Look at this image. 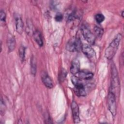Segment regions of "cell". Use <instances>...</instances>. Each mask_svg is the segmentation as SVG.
Wrapping results in <instances>:
<instances>
[{
    "mask_svg": "<svg viewBox=\"0 0 124 124\" xmlns=\"http://www.w3.org/2000/svg\"><path fill=\"white\" fill-rule=\"evenodd\" d=\"M122 36L121 33L118 34L106 48L105 55L107 59L111 60L115 55L121 40Z\"/></svg>",
    "mask_w": 124,
    "mask_h": 124,
    "instance_id": "obj_1",
    "label": "cell"
},
{
    "mask_svg": "<svg viewBox=\"0 0 124 124\" xmlns=\"http://www.w3.org/2000/svg\"><path fill=\"white\" fill-rule=\"evenodd\" d=\"M71 80L74 85V91L75 94L78 96H85L86 95L85 88L81 79L75 76H72Z\"/></svg>",
    "mask_w": 124,
    "mask_h": 124,
    "instance_id": "obj_2",
    "label": "cell"
},
{
    "mask_svg": "<svg viewBox=\"0 0 124 124\" xmlns=\"http://www.w3.org/2000/svg\"><path fill=\"white\" fill-rule=\"evenodd\" d=\"M111 89L112 93H118L120 90V80L117 68L114 63L111 65Z\"/></svg>",
    "mask_w": 124,
    "mask_h": 124,
    "instance_id": "obj_3",
    "label": "cell"
},
{
    "mask_svg": "<svg viewBox=\"0 0 124 124\" xmlns=\"http://www.w3.org/2000/svg\"><path fill=\"white\" fill-rule=\"evenodd\" d=\"M82 44L79 38L73 37L70 39L66 45V49L70 52L79 51L81 49Z\"/></svg>",
    "mask_w": 124,
    "mask_h": 124,
    "instance_id": "obj_4",
    "label": "cell"
},
{
    "mask_svg": "<svg viewBox=\"0 0 124 124\" xmlns=\"http://www.w3.org/2000/svg\"><path fill=\"white\" fill-rule=\"evenodd\" d=\"M115 94L110 91L108 94V109L111 113V115L115 117L116 114L117 108H116V103Z\"/></svg>",
    "mask_w": 124,
    "mask_h": 124,
    "instance_id": "obj_5",
    "label": "cell"
},
{
    "mask_svg": "<svg viewBox=\"0 0 124 124\" xmlns=\"http://www.w3.org/2000/svg\"><path fill=\"white\" fill-rule=\"evenodd\" d=\"M81 31L84 39L91 45H93L95 41V35L85 25H82L81 27Z\"/></svg>",
    "mask_w": 124,
    "mask_h": 124,
    "instance_id": "obj_6",
    "label": "cell"
},
{
    "mask_svg": "<svg viewBox=\"0 0 124 124\" xmlns=\"http://www.w3.org/2000/svg\"><path fill=\"white\" fill-rule=\"evenodd\" d=\"M81 50L82 52L90 59L95 58L96 53L93 48L90 45L87 44H84L82 45Z\"/></svg>",
    "mask_w": 124,
    "mask_h": 124,
    "instance_id": "obj_7",
    "label": "cell"
},
{
    "mask_svg": "<svg viewBox=\"0 0 124 124\" xmlns=\"http://www.w3.org/2000/svg\"><path fill=\"white\" fill-rule=\"evenodd\" d=\"M71 109L73 117V121L74 123L78 124L80 122L79 108L77 103L73 101L71 104Z\"/></svg>",
    "mask_w": 124,
    "mask_h": 124,
    "instance_id": "obj_8",
    "label": "cell"
},
{
    "mask_svg": "<svg viewBox=\"0 0 124 124\" xmlns=\"http://www.w3.org/2000/svg\"><path fill=\"white\" fill-rule=\"evenodd\" d=\"M16 31L19 34H21L23 31L24 24L21 16L19 14H15V16Z\"/></svg>",
    "mask_w": 124,
    "mask_h": 124,
    "instance_id": "obj_9",
    "label": "cell"
},
{
    "mask_svg": "<svg viewBox=\"0 0 124 124\" xmlns=\"http://www.w3.org/2000/svg\"><path fill=\"white\" fill-rule=\"evenodd\" d=\"M41 78L44 85L48 88L51 89L53 87L54 84L52 80L48 76L47 73L44 72L42 74Z\"/></svg>",
    "mask_w": 124,
    "mask_h": 124,
    "instance_id": "obj_10",
    "label": "cell"
},
{
    "mask_svg": "<svg viewBox=\"0 0 124 124\" xmlns=\"http://www.w3.org/2000/svg\"><path fill=\"white\" fill-rule=\"evenodd\" d=\"M80 63L79 60L78 59H74L71 62L70 72L74 75L78 74L80 71Z\"/></svg>",
    "mask_w": 124,
    "mask_h": 124,
    "instance_id": "obj_11",
    "label": "cell"
},
{
    "mask_svg": "<svg viewBox=\"0 0 124 124\" xmlns=\"http://www.w3.org/2000/svg\"><path fill=\"white\" fill-rule=\"evenodd\" d=\"M78 74V78L81 79L89 80L92 78L93 77V74L87 70H82L79 71Z\"/></svg>",
    "mask_w": 124,
    "mask_h": 124,
    "instance_id": "obj_12",
    "label": "cell"
},
{
    "mask_svg": "<svg viewBox=\"0 0 124 124\" xmlns=\"http://www.w3.org/2000/svg\"><path fill=\"white\" fill-rule=\"evenodd\" d=\"M16 41L15 37L12 34H9L7 38V46L9 52L13 51L15 48Z\"/></svg>",
    "mask_w": 124,
    "mask_h": 124,
    "instance_id": "obj_13",
    "label": "cell"
},
{
    "mask_svg": "<svg viewBox=\"0 0 124 124\" xmlns=\"http://www.w3.org/2000/svg\"><path fill=\"white\" fill-rule=\"evenodd\" d=\"M33 36L36 43L40 46H42L43 45V37L40 31L38 30H35L33 32Z\"/></svg>",
    "mask_w": 124,
    "mask_h": 124,
    "instance_id": "obj_14",
    "label": "cell"
},
{
    "mask_svg": "<svg viewBox=\"0 0 124 124\" xmlns=\"http://www.w3.org/2000/svg\"><path fill=\"white\" fill-rule=\"evenodd\" d=\"M31 71L32 75H35L36 73V62L34 57H32L31 60Z\"/></svg>",
    "mask_w": 124,
    "mask_h": 124,
    "instance_id": "obj_15",
    "label": "cell"
},
{
    "mask_svg": "<svg viewBox=\"0 0 124 124\" xmlns=\"http://www.w3.org/2000/svg\"><path fill=\"white\" fill-rule=\"evenodd\" d=\"M93 31L95 35L98 38H101L104 33L103 29L98 26H95L94 28Z\"/></svg>",
    "mask_w": 124,
    "mask_h": 124,
    "instance_id": "obj_16",
    "label": "cell"
},
{
    "mask_svg": "<svg viewBox=\"0 0 124 124\" xmlns=\"http://www.w3.org/2000/svg\"><path fill=\"white\" fill-rule=\"evenodd\" d=\"M25 54V47L23 46H21L19 48V56L20 59L22 62L24 60Z\"/></svg>",
    "mask_w": 124,
    "mask_h": 124,
    "instance_id": "obj_17",
    "label": "cell"
},
{
    "mask_svg": "<svg viewBox=\"0 0 124 124\" xmlns=\"http://www.w3.org/2000/svg\"><path fill=\"white\" fill-rule=\"evenodd\" d=\"M94 18H95V21L98 23H102L105 20V18L103 14L100 13H98L95 15Z\"/></svg>",
    "mask_w": 124,
    "mask_h": 124,
    "instance_id": "obj_18",
    "label": "cell"
},
{
    "mask_svg": "<svg viewBox=\"0 0 124 124\" xmlns=\"http://www.w3.org/2000/svg\"><path fill=\"white\" fill-rule=\"evenodd\" d=\"M67 75V72L65 70V69H62L60 74L59 75V80L60 81H62L65 78H66Z\"/></svg>",
    "mask_w": 124,
    "mask_h": 124,
    "instance_id": "obj_19",
    "label": "cell"
},
{
    "mask_svg": "<svg viewBox=\"0 0 124 124\" xmlns=\"http://www.w3.org/2000/svg\"><path fill=\"white\" fill-rule=\"evenodd\" d=\"M63 19V15L61 13H57L55 16V19L57 22L61 21Z\"/></svg>",
    "mask_w": 124,
    "mask_h": 124,
    "instance_id": "obj_20",
    "label": "cell"
},
{
    "mask_svg": "<svg viewBox=\"0 0 124 124\" xmlns=\"http://www.w3.org/2000/svg\"><path fill=\"white\" fill-rule=\"evenodd\" d=\"M0 18L1 21H5L6 14H5V12L2 10H1L0 12Z\"/></svg>",
    "mask_w": 124,
    "mask_h": 124,
    "instance_id": "obj_21",
    "label": "cell"
},
{
    "mask_svg": "<svg viewBox=\"0 0 124 124\" xmlns=\"http://www.w3.org/2000/svg\"><path fill=\"white\" fill-rule=\"evenodd\" d=\"M5 104L4 103V102H3L2 99V98H1V101H0V112H1V114H2V113H3L5 111Z\"/></svg>",
    "mask_w": 124,
    "mask_h": 124,
    "instance_id": "obj_22",
    "label": "cell"
},
{
    "mask_svg": "<svg viewBox=\"0 0 124 124\" xmlns=\"http://www.w3.org/2000/svg\"><path fill=\"white\" fill-rule=\"evenodd\" d=\"M45 121H46V123H51V122H50L51 121V119H50V116L48 114H46L45 116Z\"/></svg>",
    "mask_w": 124,
    "mask_h": 124,
    "instance_id": "obj_23",
    "label": "cell"
},
{
    "mask_svg": "<svg viewBox=\"0 0 124 124\" xmlns=\"http://www.w3.org/2000/svg\"><path fill=\"white\" fill-rule=\"evenodd\" d=\"M122 16L123 17H124V11H123L122 12Z\"/></svg>",
    "mask_w": 124,
    "mask_h": 124,
    "instance_id": "obj_24",
    "label": "cell"
}]
</instances>
